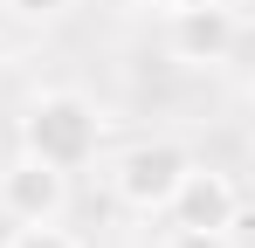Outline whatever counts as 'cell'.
<instances>
[{
  "instance_id": "6da1fadb",
  "label": "cell",
  "mask_w": 255,
  "mask_h": 248,
  "mask_svg": "<svg viewBox=\"0 0 255 248\" xmlns=\"http://www.w3.org/2000/svg\"><path fill=\"white\" fill-rule=\"evenodd\" d=\"M104 124H111L104 104L83 97V90H35L21 104V118H14V145L48 159L55 172H83L104 152Z\"/></svg>"
},
{
  "instance_id": "7a4b0ae2",
  "label": "cell",
  "mask_w": 255,
  "mask_h": 248,
  "mask_svg": "<svg viewBox=\"0 0 255 248\" xmlns=\"http://www.w3.org/2000/svg\"><path fill=\"white\" fill-rule=\"evenodd\" d=\"M193 172V152L179 145V138H131L118 159L104 165V186H111V200L138 214V221H166L172 193H179V179Z\"/></svg>"
},
{
  "instance_id": "3957f363",
  "label": "cell",
  "mask_w": 255,
  "mask_h": 248,
  "mask_svg": "<svg viewBox=\"0 0 255 248\" xmlns=\"http://www.w3.org/2000/svg\"><path fill=\"white\" fill-rule=\"evenodd\" d=\"M159 35H166V55L179 69H221L242 41V14L228 0H166Z\"/></svg>"
},
{
  "instance_id": "277c9868",
  "label": "cell",
  "mask_w": 255,
  "mask_h": 248,
  "mask_svg": "<svg viewBox=\"0 0 255 248\" xmlns=\"http://www.w3.org/2000/svg\"><path fill=\"white\" fill-rule=\"evenodd\" d=\"M62 214H69V172H55L48 159L14 145V159H0V221L35 228V221H62Z\"/></svg>"
},
{
  "instance_id": "5b68a950",
  "label": "cell",
  "mask_w": 255,
  "mask_h": 248,
  "mask_svg": "<svg viewBox=\"0 0 255 248\" xmlns=\"http://www.w3.org/2000/svg\"><path fill=\"white\" fill-rule=\"evenodd\" d=\"M166 228H207V235H235L242 228V186H235V172H221V165H200L179 179V193L166 207Z\"/></svg>"
},
{
  "instance_id": "8992f818",
  "label": "cell",
  "mask_w": 255,
  "mask_h": 248,
  "mask_svg": "<svg viewBox=\"0 0 255 248\" xmlns=\"http://www.w3.org/2000/svg\"><path fill=\"white\" fill-rule=\"evenodd\" d=\"M0 14H7L14 28H62V21L76 14V0H0Z\"/></svg>"
},
{
  "instance_id": "52a82bcc",
  "label": "cell",
  "mask_w": 255,
  "mask_h": 248,
  "mask_svg": "<svg viewBox=\"0 0 255 248\" xmlns=\"http://www.w3.org/2000/svg\"><path fill=\"white\" fill-rule=\"evenodd\" d=\"M0 248H83V235L62 228V221H35V228H14Z\"/></svg>"
},
{
  "instance_id": "ba28073f",
  "label": "cell",
  "mask_w": 255,
  "mask_h": 248,
  "mask_svg": "<svg viewBox=\"0 0 255 248\" xmlns=\"http://www.w3.org/2000/svg\"><path fill=\"white\" fill-rule=\"evenodd\" d=\"M159 248H235V235H207V228H166Z\"/></svg>"
}]
</instances>
